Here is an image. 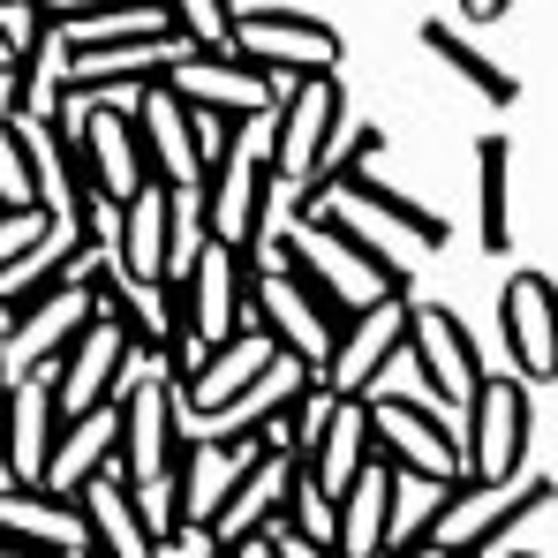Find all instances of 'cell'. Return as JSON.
<instances>
[{
    "instance_id": "7a4b0ae2",
    "label": "cell",
    "mask_w": 558,
    "mask_h": 558,
    "mask_svg": "<svg viewBox=\"0 0 558 558\" xmlns=\"http://www.w3.org/2000/svg\"><path fill=\"white\" fill-rule=\"evenodd\" d=\"M182 400H174V377L159 363H136L129 385L113 392V475L144 498L151 529L167 536L174 529V506H167V468H174V446H182Z\"/></svg>"
},
{
    "instance_id": "f1b7e54d",
    "label": "cell",
    "mask_w": 558,
    "mask_h": 558,
    "mask_svg": "<svg viewBox=\"0 0 558 558\" xmlns=\"http://www.w3.org/2000/svg\"><path fill=\"white\" fill-rule=\"evenodd\" d=\"M423 46H430V53H438V61H446V69L461 76L468 92L483 98V106H498V113H506V106L521 98V84H513V69H498V61H490L483 46H468V38L453 31V23H423Z\"/></svg>"
},
{
    "instance_id": "1f68e13d",
    "label": "cell",
    "mask_w": 558,
    "mask_h": 558,
    "mask_svg": "<svg viewBox=\"0 0 558 558\" xmlns=\"http://www.w3.org/2000/svg\"><path fill=\"white\" fill-rule=\"evenodd\" d=\"M159 8L182 31V46H196V53H219L227 31H234V0H159Z\"/></svg>"
},
{
    "instance_id": "60d3db41",
    "label": "cell",
    "mask_w": 558,
    "mask_h": 558,
    "mask_svg": "<svg viewBox=\"0 0 558 558\" xmlns=\"http://www.w3.org/2000/svg\"><path fill=\"white\" fill-rule=\"evenodd\" d=\"M490 558H536V551H490Z\"/></svg>"
},
{
    "instance_id": "7402d4cb",
    "label": "cell",
    "mask_w": 558,
    "mask_h": 558,
    "mask_svg": "<svg viewBox=\"0 0 558 558\" xmlns=\"http://www.w3.org/2000/svg\"><path fill=\"white\" fill-rule=\"evenodd\" d=\"M0 536L84 558V506L69 490H53V483H0Z\"/></svg>"
},
{
    "instance_id": "4dcf8cb0",
    "label": "cell",
    "mask_w": 558,
    "mask_h": 558,
    "mask_svg": "<svg viewBox=\"0 0 558 558\" xmlns=\"http://www.w3.org/2000/svg\"><path fill=\"white\" fill-rule=\"evenodd\" d=\"M15 204H46V174H38L31 121H0V211H15Z\"/></svg>"
},
{
    "instance_id": "4fadbf2b",
    "label": "cell",
    "mask_w": 558,
    "mask_h": 558,
    "mask_svg": "<svg viewBox=\"0 0 558 558\" xmlns=\"http://www.w3.org/2000/svg\"><path fill=\"white\" fill-rule=\"evenodd\" d=\"M408 363L423 377V392L438 408H468V392L483 385V348L446 302H408Z\"/></svg>"
},
{
    "instance_id": "f35d334b",
    "label": "cell",
    "mask_w": 558,
    "mask_h": 558,
    "mask_svg": "<svg viewBox=\"0 0 558 558\" xmlns=\"http://www.w3.org/2000/svg\"><path fill=\"white\" fill-rule=\"evenodd\" d=\"M385 558H446L438 544H408V551H385Z\"/></svg>"
},
{
    "instance_id": "8fae6325",
    "label": "cell",
    "mask_w": 558,
    "mask_h": 558,
    "mask_svg": "<svg viewBox=\"0 0 558 558\" xmlns=\"http://www.w3.org/2000/svg\"><path fill=\"white\" fill-rule=\"evenodd\" d=\"M227 46L250 53L265 76H287V84L294 76H340V61H348L340 31L317 23V15H302V8H234Z\"/></svg>"
},
{
    "instance_id": "4316f807",
    "label": "cell",
    "mask_w": 558,
    "mask_h": 558,
    "mask_svg": "<svg viewBox=\"0 0 558 558\" xmlns=\"http://www.w3.org/2000/svg\"><path fill=\"white\" fill-rule=\"evenodd\" d=\"M377 159H385V129H371V121H348V136L325 151V167L310 174V182L287 189V204H294V219H310L317 204H332L348 182H363V174H377Z\"/></svg>"
},
{
    "instance_id": "e0dca14e",
    "label": "cell",
    "mask_w": 558,
    "mask_h": 558,
    "mask_svg": "<svg viewBox=\"0 0 558 558\" xmlns=\"http://www.w3.org/2000/svg\"><path fill=\"white\" fill-rule=\"evenodd\" d=\"M302 475H310V498L332 513V498L377 461V438H371V408L363 400H332L325 392V408H317V423H310V446L294 453Z\"/></svg>"
},
{
    "instance_id": "ffe728a7",
    "label": "cell",
    "mask_w": 558,
    "mask_h": 558,
    "mask_svg": "<svg viewBox=\"0 0 558 558\" xmlns=\"http://www.w3.org/2000/svg\"><path fill=\"white\" fill-rule=\"evenodd\" d=\"M53 430H61L53 385H46V377L8 385V400H0V483H46Z\"/></svg>"
},
{
    "instance_id": "8992f818",
    "label": "cell",
    "mask_w": 558,
    "mask_h": 558,
    "mask_svg": "<svg viewBox=\"0 0 558 558\" xmlns=\"http://www.w3.org/2000/svg\"><path fill=\"white\" fill-rule=\"evenodd\" d=\"M363 408H371V438H377V461L385 468L430 475V483H461V423H446V408L430 392L377 385Z\"/></svg>"
},
{
    "instance_id": "2e32d148",
    "label": "cell",
    "mask_w": 558,
    "mask_h": 558,
    "mask_svg": "<svg viewBox=\"0 0 558 558\" xmlns=\"http://www.w3.org/2000/svg\"><path fill=\"white\" fill-rule=\"evenodd\" d=\"M144 355L129 348V332L113 325V317H92L76 340H69V355L46 371V385H53V408L61 415H92V408H113V392L129 385V371H136Z\"/></svg>"
},
{
    "instance_id": "277c9868",
    "label": "cell",
    "mask_w": 558,
    "mask_h": 558,
    "mask_svg": "<svg viewBox=\"0 0 558 558\" xmlns=\"http://www.w3.org/2000/svg\"><path fill=\"white\" fill-rule=\"evenodd\" d=\"M204 234H196V219H189V196L182 189H159L144 182L136 196H121L113 204V272L129 279L136 294H151V287H167V279L182 272V257L196 250Z\"/></svg>"
},
{
    "instance_id": "d6986e66",
    "label": "cell",
    "mask_w": 558,
    "mask_h": 558,
    "mask_svg": "<svg viewBox=\"0 0 558 558\" xmlns=\"http://www.w3.org/2000/svg\"><path fill=\"white\" fill-rule=\"evenodd\" d=\"M76 506H84V558H151L159 529H151L144 498L113 468H98L92 483L76 490Z\"/></svg>"
},
{
    "instance_id": "f546056e",
    "label": "cell",
    "mask_w": 558,
    "mask_h": 558,
    "mask_svg": "<svg viewBox=\"0 0 558 558\" xmlns=\"http://www.w3.org/2000/svg\"><path fill=\"white\" fill-rule=\"evenodd\" d=\"M446 498H453V483H430V475H400L392 468V529H385V551L430 544L438 521H446Z\"/></svg>"
},
{
    "instance_id": "6da1fadb",
    "label": "cell",
    "mask_w": 558,
    "mask_h": 558,
    "mask_svg": "<svg viewBox=\"0 0 558 558\" xmlns=\"http://www.w3.org/2000/svg\"><path fill=\"white\" fill-rule=\"evenodd\" d=\"M250 121H211V159H204V182L189 189L196 196V234L219 242L227 257H257L265 234H272V211H279V167L265 151L242 144Z\"/></svg>"
},
{
    "instance_id": "ba28073f",
    "label": "cell",
    "mask_w": 558,
    "mask_h": 558,
    "mask_svg": "<svg viewBox=\"0 0 558 558\" xmlns=\"http://www.w3.org/2000/svg\"><path fill=\"white\" fill-rule=\"evenodd\" d=\"M129 121H136V151H144V182L159 189H196L204 182V159H211V121L189 106L167 76L159 84H144V92L129 98Z\"/></svg>"
},
{
    "instance_id": "d6a6232c",
    "label": "cell",
    "mask_w": 558,
    "mask_h": 558,
    "mask_svg": "<svg viewBox=\"0 0 558 558\" xmlns=\"http://www.w3.org/2000/svg\"><path fill=\"white\" fill-rule=\"evenodd\" d=\"M53 219H61V211H46V204H15V211H0V279L38 257V242L53 234Z\"/></svg>"
},
{
    "instance_id": "cb8c5ba5",
    "label": "cell",
    "mask_w": 558,
    "mask_h": 558,
    "mask_svg": "<svg viewBox=\"0 0 558 558\" xmlns=\"http://www.w3.org/2000/svg\"><path fill=\"white\" fill-rule=\"evenodd\" d=\"M92 325V302L69 287V294H53L46 310H31L23 325H8L0 332V371H8V385H23V377H46L61 355H69V340Z\"/></svg>"
},
{
    "instance_id": "52a82bcc",
    "label": "cell",
    "mask_w": 558,
    "mask_h": 558,
    "mask_svg": "<svg viewBox=\"0 0 558 558\" xmlns=\"http://www.w3.org/2000/svg\"><path fill=\"white\" fill-rule=\"evenodd\" d=\"M536 446V400L529 385L506 371V377H483L461 408V475L468 483H513L521 461Z\"/></svg>"
},
{
    "instance_id": "ab89813d",
    "label": "cell",
    "mask_w": 558,
    "mask_h": 558,
    "mask_svg": "<svg viewBox=\"0 0 558 558\" xmlns=\"http://www.w3.org/2000/svg\"><path fill=\"white\" fill-rule=\"evenodd\" d=\"M15 8H38V0H0V15H15Z\"/></svg>"
},
{
    "instance_id": "30bf717a",
    "label": "cell",
    "mask_w": 558,
    "mask_h": 558,
    "mask_svg": "<svg viewBox=\"0 0 558 558\" xmlns=\"http://www.w3.org/2000/svg\"><path fill=\"white\" fill-rule=\"evenodd\" d=\"M400 363H408V294L355 310V317L332 332V348H325V363H317V385H325L332 400H371Z\"/></svg>"
},
{
    "instance_id": "9a60e30c",
    "label": "cell",
    "mask_w": 558,
    "mask_h": 558,
    "mask_svg": "<svg viewBox=\"0 0 558 558\" xmlns=\"http://www.w3.org/2000/svg\"><path fill=\"white\" fill-rule=\"evenodd\" d=\"M69 129H76V151H84V174H92L98 211H113L121 196L144 189V151H136L129 98H84V106H69Z\"/></svg>"
},
{
    "instance_id": "5b68a950",
    "label": "cell",
    "mask_w": 558,
    "mask_h": 558,
    "mask_svg": "<svg viewBox=\"0 0 558 558\" xmlns=\"http://www.w3.org/2000/svg\"><path fill=\"white\" fill-rule=\"evenodd\" d=\"M551 506H558L551 475H521V483H468L461 475L430 544H438L446 558H490V551H506L536 513H551Z\"/></svg>"
},
{
    "instance_id": "9c48e42d",
    "label": "cell",
    "mask_w": 558,
    "mask_h": 558,
    "mask_svg": "<svg viewBox=\"0 0 558 558\" xmlns=\"http://www.w3.org/2000/svg\"><path fill=\"white\" fill-rule=\"evenodd\" d=\"M340 136H348V92H340V76H294L272 98V144H265V159L279 167V182L294 189L325 167V151Z\"/></svg>"
},
{
    "instance_id": "e575fe53",
    "label": "cell",
    "mask_w": 558,
    "mask_h": 558,
    "mask_svg": "<svg viewBox=\"0 0 558 558\" xmlns=\"http://www.w3.org/2000/svg\"><path fill=\"white\" fill-rule=\"evenodd\" d=\"M219 558H279V544H272V529H257V536H242V544H227Z\"/></svg>"
},
{
    "instance_id": "7c38bea8",
    "label": "cell",
    "mask_w": 558,
    "mask_h": 558,
    "mask_svg": "<svg viewBox=\"0 0 558 558\" xmlns=\"http://www.w3.org/2000/svg\"><path fill=\"white\" fill-rule=\"evenodd\" d=\"M167 84L204 113V121H265L279 98V76H265L250 53H234V46H219V53H196L182 46L174 53V69H167Z\"/></svg>"
},
{
    "instance_id": "8d00e7d4",
    "label": "cell",
    "mask_w": 558,
    "mask_h": 558,
    "mask_svg": "<svg viewBox=\"0 0 558 558\" xmlns=\"http://www.w3.org/2000/svg\"><path fill=\"white\" fill-rule=\"evenodd\" d=\"M8 69H15V23L0 15V76H8Z\"/></svg>"
},
{
    "instance_id": "3957f363",
    "label": "cell",
    "mask_w": 558,
    "mask_h": 558,
    "mask_svg": "<svg viewBox=\"0 0 558 558\" xmlns=\"http://www.w3.org/2000/svg\"><path fill=\"white\" fill-rule=\"evenodd\" d=\"M294 250H302V265L325 279L332 294H340V310L355 317V310H371V302H392V294H408V265L363 234L340 204H317L310 219H294Z\"/></svg>"
},
{
    "instance_id": "836d02e7",
    "label": "cell",
    "mask_w": 558,
    "mask_h": 558,
    "mask_svg": "<svg viewBox=\"0 0 558 558\" xmlns=\"http://www.w3.org/2000/svg\"><path fill=\"white\" fill-rule=\"evenodd\" d=\"M272 544H279V558H340V551H332V536H310V529H279V521H272Z\"/></svg>"
},
{
    "instance_id": "484cf974",
    "label": "cell",
    "mask_w": 558,
    "mask_h": 558,
    "mask_svg": "<svg viewBox=\"0 0 558 558\" xmlns=\"http://www.w3.org/2000/svg\"><path fill=\"white\" fill-rule=\"evenodd\" d=\"M98 468H113V408H92V415H61L53 430V453H46V483L53 490H84Z\"/></svg>"
},
{
    "instance_id": "5bb4252c",
    "label": "cell",
    "mask_w": 558,
    "mask_h": 558,
    "mask_svg": "<svg viewBox=\"0 0 558 558\" xmlns=\"http://www.w3.org/2000/svg\"><path fill=\"white\" fill-rule=\"evenodd\" d=\"M498 340L521 385H551L558 377V279L551 272H506L498 287Z\"/></svg>"
},
{
    "instance_id": "d590c367",
    "label": "cell",
    "mask_w": 558,
    "mask_h": 558,
    "mask_svg": "<svg viewBox=\"0 0 558 558\" xmlns=\"http://www.w3.org/2000/svg\"><path fill=\"white\" fill-rule=\"evenodd\" d=\"M506 8H513V0H461V15H468V23H498Z\"/></svg>"
},
{
    "instance_id": "83f0119b",
    "label": "cell",
    "mask_w": 558,
    "mask_h": 558,
    "mask_svg": "<svg viewBox=\"0 0 558 558\" xmlns=\"http://www.w3.org/2000/svg\"><path fill=\"white\" fill-rule=\"evenodd\" d=\"M475 250L506 257L513 250V144L506 136H483L475 144Z\"/></svg>"
},
{
    "instance_id": "ac0fdd59",
    "label": "cell",
    "mask_w": 558,
    "mask_h": 558,
    "mask_svg": "<svg viewBox=\"0 0 558 558\" xmlns=\"http://www.w3.org/2000/svg\"><path fill=\"white\" fill-rule=\"evenodd\" d=\"M46 23H53V53L76 61L98 46H144V38H182L167 23L159 0H46Z\"/></svg>"
},
{
    "instance_id": "d4e9b609",
    "label": "cell",
    "mask_w": 558,
    "mask_h": 558,
    "mask_svg": "<svg viewBox=\"0 0 558 558\" xmlns=\"http://www.w3.org/2000/svg\"><path fill=\"white\" fill-rule=\"evenodd\" d=\"M385 529H392V468L371 461L332 498V551L340 558H385Z\"/></svg>"
},
{
    "instance_id": "74e56055",
    "label": "cell",
    "mask_w": 558,
    "mask_h": 558,
    "mask_svg": "<svg viewBox=\"0 0 558 558\" xmlns=\"http://www.w3.org/2000/svg\"><path fill=\"white\" fill-rule=\"evenodd\" d=\"M0 558H61V551H38V544H8L0 536Z\"/></svg>"
},
{
    "instance_id": "44dd1931",
    "label": "cell",
    "mask_w": 558,
    "mask_h": 558,
    "mask_svg": "<svg viewBox=\"0 0 558 558\" xmlns=\"http://www.w3.org/2000/svg\"><path fill=\"white\" fill-rule=\"evenodd\" d=\"M287 475H294V453H272V446H257V453L242 461V475L227 483V498L211 506L204 536L227 551V544H242V536L272 529V521H279V490H287Z\"/></svg>"
},
{
    "instance_id": "603a6c76",
    "label": "cell",
    "mask_w": 558,
    "mask_h": 558,
    "mask_svg": "<svg viewBox=\"0 0 558 558\" xmlns=\"http://www.w3.org/2000/svg\"><path fill=\"white\" fill-rule=\"evenodd\" d=\"M363 234H377V242H415V250H446L453 242V227L430 211V204H415L408 189L377 182V174H363V182H348L340 196H332Z\"/></svg>"
}]
</instances>
